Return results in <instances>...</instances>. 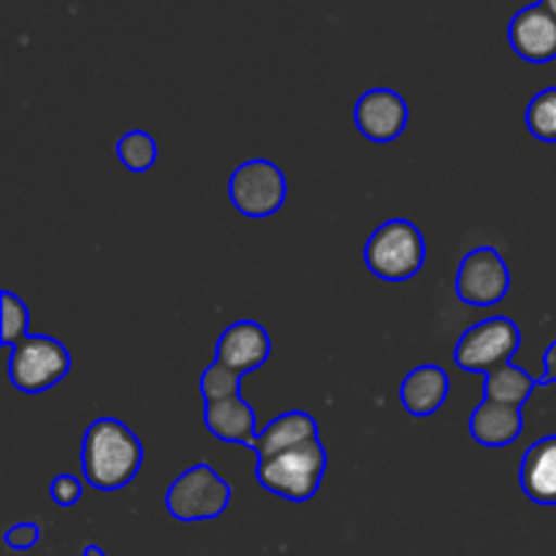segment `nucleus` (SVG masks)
Here are the masks:
<instances>
[{"label": "nucleus", "instance_id": "nucleus-1", "mask_svg": "<svg viewBox=\"0 0 556 556\" xmlns=\"http://www.w3.org/2000/svg\"><path fill=\"white\" fill-rule=\"evenodd\" d=\"M144 448L119 418H96L81 438V472L98 492L128 486L141 470Z\"/></svg>", "mask_w": 556, "mask_h": 556}, {"label": "nucleus", "instance_id": "nucleus-2", "mask_svg": "<svg viewBox=\"0 0 556 556\" xmlns=\"http://www.w3.org/2000/svg\"><path fill=\"white\" fill-rule=\"evenodd\" d=\"M326 476V448L320 438L299 443L280 454L255 459V481L266 492L291 503H309Z\"/></svg>", "mask_w": 556, "mask_h": 556}, {"label": "nucleus", "instance_id": "nucleus-3", "mask_svg": "<svg viewBox=\"0 0 556 556\" xmlns=\"http://www.w3.org/2000/svg\"><path fill=\"white\" fill-rule=\"evenodd\" d=\"M424 261H427V242L421 228L402 217L375 228L364 248V264L386 282L413 280L421 271Z\"/></svg>", "mask_w": 556, "mask_h": 556}, {"label": "nucleus", "instance_id": "nucleus-4", "mask_svg": "<svg viewBox=\"0 0 556 556\" xmlns=\"http://www.w3.org/2000/svg\"><path fill=\"white\" fill-rule=\"evenodd\" d=\"M71 372V353L54 337L27 334L9 351V380L22 394H41Z\"/></svg>", "mask_w": 556, "mask_h": 556}, {"label": "nucleus", "instance_id": "nucleus-5", "mask_svg": "<svg viewBox=\"0 0 556 556\" xmlns=\"http://www.w3.org/2000/svg\"><path fill=\"white\" fill-rule=\"evenodd\" d=\"M228 503L231 486L206 462L188 467L166 492V510L177 521H212L226 514Z\"/></svg>", "mask_w": 556, "mask_h": 556}, {"label": "nucleus", "instance_id": "nucleus-6", "mask_svg": "<svg viewBox=\"0 0 556 556\" xmlns=\"http://www.w3.org/2000/svg\"><path fill=\"white\" fill-rule=\"evenodd\" d=\"M521 331L505 315H492L462 334L454 348V362L465 372H494L510 364V356L519 351Z\"/></svg>", "mask_w": 556, "mask_h": 556}, {"label": "nucleus", "instance_id": "nucleus-7", "mask_svg": "<svg viewBox=\"0 0 556 556\" xmlns=\"http://www.w3.org/2000/svg\"><path fill=\"white\" fill-rule=\"evenodd\" d=\"M228 195H231V204L237 206L244 217L264 220V217H271L282 204H286V174L280 172L277 163L266 161V157H253V161L242 163V166L231 174Z\"/></svg>", "mask_w": 556, "mask_h": 556}, {"label": "nucleus", "instance_id": "nucleus-8", "mask_svg": "<svg viewBox=\"0 0 556 556\" xmlns=\"http://www.w3.org/2000/svg\"><path fill=\"white\" fill-rule=\"evenodd\" d=\"M510 291V271L500 250L483 248L470 250L462 258L456 271V296L470 307H494Z\"/></svg>", "mask_w": 556, "mask_h": 556}, {"label": "nucleus", "instance_id": "nucleus-9", "mask_svg": "<svg viewBox=\"0 0 556 556\" xmlns=\"http://www.w3.org/2000/svg\"><path fill=\"white\" fill-rule=\"evenodd\" d=\"M353 119H356V128L362 130L364 139L375 141V144H389L405 134L410 109L396 90L372 87L356 101Z\"/></svg>", "mask_w": 556, "mask_h": 556}, {"label": "nucleus", "instance_id": "nucleus-10", "mask_svg": "<svg viewBox=\"0 0 556 556\" xmlns=\"http://www.w3.org/2000/svg\"><path fill=\"white\" fill-rule=\"evenodd\" d=\"M508 41L510 49L521 60H527V63H552V60H556V16L541 0L532 5H525L510 20Z\"/></svg>", "mask_w": 556, "mask_h": 556}, {"label": "nucleus", "instance_id": "nucleus-11", "mask_svg": "<svg viewBox=\"0 0 556 556\" xmlns=\"http://www.w3.org/2000/svg\"><path fill=\"white\" fill-rule=\"evenodd\" d=\"M269 331L261 324H255V320H237V324H231L220 337H217L215 358L217 362L228 364L231 369H237L239 375L261 369L269 362Z\"/></svg>", "mask_w": 556, "mask_h": 556}, {"label": "nucleus", "instance_id": "nucleus-12", "mask_svg": "<svg viewBox=\"0 0 556 556\" xmlns=\"http://www.w3.org/2000/svg\"><path fill=\"white\" fill-rule=\"evenodd\" d=\"M204 427L212 438L223 443L242 445L253 451L258 440V421L255 410L242 400V396H228L220 402H206L204 405Z\"/></svg>", "mask_w": 556, "mask_h": 556}, {"label": "nucleus", "instance_id": "nucleus-13", "mask_svg": "<svg viewBox=\"0 0 556 556\" xmlns=\"http://www.w3.org/2000/svg\"><path fill=\"white\" fill-rule=\"evenodd\" d=\"M448 389L451 380L443 367H438V364H421V367H416L405 380H402V407H405L413 418L434 416V413L445 405V400H448Z\"/></svg>", "mask_w": 556, "mask_h": 556}, {"label": "nucleus", "instance_id": "nucleus-14", "mask_svg": "<svg viewBox=\"0 0 556 556\" xmlns=\"http://www.w3.org/2000/svg\"><path fill=\"white\" fill-rule=\"evenodd\" d=\"M521 432H525V416L516 405L483 400L470 416V438L486 448H505L516 443Z\"/></svg>", "mask_w": 556, "mask_h": 556}, {"label": "nucleus", "instance_id": "nucleus-15", "mask_svg": "<svg viewBox=\"0 0 556 556\" xmlns=\"http://www.w3.org/2000/svg\"><path fill=\"white\" fill-rule=\"evenodd\" d=\"M519 483L538 505H556V434L535 440L521 459Z\"/></svg>", "mask_w": 556, "mask_h": 556}, {"label": "nucleus", "instance_id": "nucleus-16", "mask_svg": "<svg viewBox=\"0 0 556 556\" xmlns=\"http://www.w3.org/2000/svg\"><path fill=\"white\" fill-rule=\"evenodd\" d=\"M315 438H320L315 418L304 410H288L282 413V416L271 418V421L261 429L253 454L255 459H264V456L280 454V451L293 448V445L307 443V440Z\"/></svg>", "mask_w": 556, "mask_h": 556}, {"label": "nucleus", "instance_id": "nucleus-17", "mask_svg": "<svg viewBox=\"0 0 556 556\" xmlns=\"http://www.w3.org/2000/svg\"><path fill=\"white\" fill-rule=\"evenodd\" d=\"M538 378H532L527 369L505 364V367L494 369L486 375V400L489 402H503V405L521 407L538 389Z\"/></svg>", "mask_w": 556, "mask_h": 556}, {"label": "nucleus", "instance_id": "nucleus-18", "mask_svg": "<svg viewBox=\"0 0 556 556\" xmlns=\"http://www.w3.org/2000/svg\"><path fill=\"white\" fill-rule=\"evenodd\" d=\"M117 157L128 172L144 174L157 161V141L147 130H128L117 141Z\"/></svg>", "mask_w": 556, "mask_h": 556}, {"label": "nucleus", "instance_id": "nucleus-19", "mask_svg": "<svg viewBox=\"0 0 556 556\" xmlns=\"http://www.w3.org/2000/svg\"><path fill=\"white\" fill-rule=\"evenodd\" d=\"M525 119L535 139L556 144V87H546L532 98Z\"/></svg>", "mask_w": 556, "mask_h": 556}, {"label": "nucleus", "instance_id": "nucleus-20", "mask_svg": "<svg viewBox=\"0 0 556 556\" xmlns=\"http://www.w3.org/2000/svg\"><path fill=\"white\" fill-rule=\"evenodd\" d=\"M242 378L244 375H239L237 369H231L228 364L217 362L215 358V362L204 369V375H201V380H199L204 405L206 402H220V400H228V396H239Z\"/></svg>", "mask_w": 556, "mask_h": 556}, {"label": "nucleus", "instance_id": "nucleus-21", "mask_svg": "<svg viewBox=\"0 0 556 556\" xmlns=\"http://www.w3.org/2000/svg\"><path fill=\"white\" fill-rule=\"evenodd\" d=\"M0 313H3V324H0V340H3L5 351L20 345L27 337V326H30V313H27L25 302L14 296L11 291L0 293Z\"/></svg>", "mask_w": 556, "mask_h": 556}, {"label": "nucleus", "instance_id": "nucleus-22", "mask_svg": "<svg viewBox=\"0 0 556 556\" xmlns=\"http://www.w3.org/2000/svg\"><path fill=\"white\" fill-rule=\"evenodd\" d=\"M81 492H85V483L76 476H68V472L54 478L52 486H49V497H52L54 505H60V508H74L81 500Z\"/></svg>", "mask_w": 556, "mask_h": 556}, {"label": "nucleus", "instance_id": "nucleus-23", "mask_svg": "<svg viewBox=\"0 0 556 556\" xmlns=\"http://www.w3.org/2000/svg\"><path fill=\"white\" fill-rule=\"evenodd\" d=\"M41 541V527L33 525V521H22V525H14L9 532H5V546L11 552H27L36 543Z\"/></svg>", "mask_w": 556, "mask_h": 556}, {"label": "nucleus", "instance_id": "nucleus-24", "mask_svg": "<svg viewBox=\"0 0 556 556\" xmlns=\"http://www.w3.org/2000/svg\"><path fill=\"white\" fill-rule=\"evenodd\" d=\"M538 383H541V386L556 383V340L552 342V345H548L546 358H543V375L538 378Z\"/></svg>", "mask_w": 556, "mask_h": 556}, {"label": "nucleus", "instance_id": "nucleus-25", "mask_svg": "<svg viewBox=\"0 0 556 556\" xmlns=\"http://www.w3.org/2000/svg\"><path fill=\"white\" fill-rule=\"evenodd\" d=\"M81 556H106L101 546H85L81 548Z\"/></svg>", "mask_w": 556, "mask_h": 556}, {"label": "nucleus", "instance_id": "nucleus-26", "mask_svg": "<svg viewBox=\"0 0 556 556\" xmlns=\"http://www.w3.org/2000/svg\"><path fill=\"white\" fill-rule=\"evenodd\" d=\"M541 3H543V5H546V9H548V11H552V14L556 16V0H541Z\"/></svg>", "mask_w": 556, "mask_h": 556}]
</instances>
